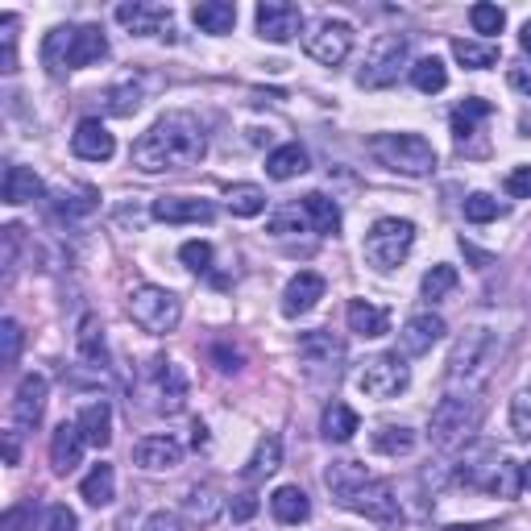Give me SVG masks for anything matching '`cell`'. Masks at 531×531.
Segmentation results:
<instances>
[{"label":"cell","mask_w":531,"mask_h":531,"mask_svg":"<svg viewBox=\"0 0 531 531\" xmlns=\"http://www.w3.org/2000/svg\"><path fill=\"white\" fill-rule=\"evenodd\" d=\"M440 337H444V320L432 316V312H419V316H411V320L403 324V332H399V349H403L407 357H424Z\"/></svg>","instance_id":"cell-19"},{"label":"cell","mask_w":531,"mask_h":531,"mask_svg":"<svg viewBox=\"0 0 531 531\" xmlns=\"http://www.w3.org/2000/svg\"><path fill=\"white\" fill-rule=\"evenodd\" d=\"M494 113V108L482 100V96H469V100H461V108L453 113V133H457V142H465V137L473 133V125L478 121H486Z\"/></svg>","instance_id":"cell-40"},{"label":"cell","mask_w":531,"mask_h":531,"mask_svg":"<svg viewBox=\"0 0 531 531\" xmlns=\"http://www.w3.org/2000/svg\"><path fill=\"white\" fill-rule=\"evenodd\" d=\"M307 59H316L320 67H341L353 50V25L349 21H320L312 34L303 38Z\"/></svg>","instance_id":"cell-11"},{"label":"cell","mask_w":531,"mask_h":531,"mask_svg":"<svg viewBox=\"0 0 531 531\" xmlns=\"http://www.w3.org/2000/svg\"><path fill=\"white\" fill-rule=\"evenodd\" d=\"M407 54H411V42L407 34H378L370 42V54H366V67L357 71V83L361 88H390L399 79V71L407 67Z\"/></svg>","instance_id":"cell-7"},{"label":"cell","mask_w":531,"mask_h":531,"mask_svg":"<svg viewBox=\"0 0 531 531\" xmlns=\"http://www.w3.org/2000/svg\"><path fill=\"white\" fill-rule=\"evenodd\" d=\"M270 511L278 523H307V515H312V502H307V494L299 486H278L270 494Z\"/></svg>","instance_id":"cell-28"},{"label":"cell","mask_w":531,"mask_h":531,"mask_svg":"<svg viewBox=\"0 0 531 531\" xmlns=\"http://www.w3.org/2000/svg\"><path fill=\"white\" fill-rule=\"evenodd\" d=\"M42 411H46V378L25 374L17 382V395H13V424L30 432V428L42 424Z\"/></svg>","instance_id":"cell-15"},{"label":"cell","mask_w":531,"mask_h":531,"mask_svg":"<svg viewBox=\"0 0 531 531\" xmlns=\"http://www.w3.org/2000/svg\"><path fill=\"white\" fill-rule=\"evenodd\" d=\"M42 531H79V519H75V511H71V507H63V502H54Z\"/></svg>","instance_id":"cell-49"},{"label":"cell","mask_w":531,"mask_h":531,"mask_svg":"<svg viewBox=\"0 0 531 531\" xmlns=\"http://www.w3.org/2000/svg\"><path fill=\"white\" fill-rule=\"evenodd\" d=\"M142 531H183V527H179V519H175L171 511H154V515L146 519Z\"/></svg>","instance_id":"cell-53"},{"label":"cell","mask_w":531,"mask_h":531,"mask_svg":"<svg viewBox=\"0 0 531 531\" xmlns=\"http://www.w3.org/2000/svg\"><path fill=\"white\" fill-rule=\"evenodd\" d=\"M453 287H457V270H453V266H444V262H440V266H432V270L424 274V283H419L424 299H432V303H436V299H444Z\"/></svg>","instance_id":"cell-42"},{"label":"cell","mask_w":531,"mask_h":531,"mask_svg":"<svg viewBox=\"0 0 531 531\" xmlns=\"http://www.w3.org/2000/svg\"><path fill=\"white\" fill-rule=\"evenodd\" d=\"M303 216H307V225H312L320 237L341 233V208H337V200H328L324 191L303 195Z\"/></svg>","instance_id":"cell-26"},{"label":"cell","mask_w":531,"mask_h":531,"mask_svg":"<svg viewBox=\"0 0 531 531\" xmlns=\"http://www.w3.org/2000/svg\"><path fill=\"white\" fill-rule=\"evenodd\" d=\"M0 345H5V366H17V357H21V324L17 320H5L0 324Z\"/></svg>","instance_id":"cell-48"},{"label":"cell","mask_w":531,"mask_h":531,"mask_svg":"<svg viewBox=\"0 0 531 531\" xmlns=\"http://www.w3.org/2000/svg\"><path fill=\"white\" fill-rule=\"evenodd\" d=\"M133 461H137V469H146V473L175 469L183 461V444L175 436H142L133 444Z\"/></svg>","instance_id":"cell-16"},{"label":"cell","mask_w":531,"mask_h":531,"mask_svg":"<svg viewBox=\"0 0 531 531\" xmlns=\"http://www.w3.org/2000/svg\"><path fill=\"white\" fill-rule=\"evenodd\" d=\"M341 507L357 511V515H366V519L378 523V527H399V523H403V511H399L395 490H390V482H378V478L361 482L353 494H345Z\"/></svg>","instance_id":"cell-10"},{"label":"cell","mask_w":531,"mask_h":531,"mask_svg":"<svg viewBox=\"0 0 531 531\" xmlns=\"http://www.w3.org/2000/svg\"><path fill=\"white\" fill-rule=\"evenodd\" d=\"M494 361H498V337L490 328H469L449 353V395H457V390L473 395L490 378Z\"/></svg>","instance_id":"cell-3"},{"label":"cell","mask_w":531,"mask_h":531,"mask_svg":"<svg viewBox=\"0 0 531 531\" xmlns=\"http://www.w3.org/2000/svg\"><path fill=\"white\" fill-rule=\"evenodd\" d=\"M104 54H108V38L100 25H59V30H50L42 42V63L50 75L92 67Z\"/></svg>","instance_id":"cell-2"},{"label":"cell","mask_w":531,"mask_h":531,"mask_svg":"<svg viewBox=\"0 0 531 531\" xmlns=\"http://www.w3.org/2000/svg\"><path fill=\"white\" fill-rule=\"evenodd\" d=\"M469 25H473V34L494 38V34H502V25H507V13H502L498 5H473L469 9Z\"/></svg>","instance_id":"cell-43"},{"label":"cell","mask_w":531,"mask_h":531,"mask_svg":"<svg viewBox=\"0 0 531 531\" xmlns=\"http://www.w3.org/2000/svg\"><path fill=\"white\" fill-rule=\"evenodd\" d=\"M283 465V444H278V436H262L258 440V449H254V457H249V465H245V478H270V473Z\"/></svg>","instance_id":"cell-34"},{"label":"cell","mask_w":531,"mask_h":531,"mask_svg":"<svg viewBox=\"0 0 531 531\" xmlns=\"http://www.w3.org/2000/svg\"><path fill=\"white\" fill-rule=\"evenodd\" d=\"M75 424H79L83 440H88V444H96V449H108V444H113V407H108L104 399L83 407Z\"/></svg>","instance_id":"cell-23"},{"label":"cell","mask_w":531,"mask_h":531,"mask_svg":"<svg viewBox=\"0 0 531 531\" xmlns=\"http://www.w3.org/2000/svg\"><path fill=\"white\" fill-rule=\"evenodd\" d=\"M79 494L92 502V507H108V502L117 498V473H113V465H92V473L79 482Z\"/></svg>","instance_id":"cell-32"},{"label":"cell","mask_w":531,"mask_h":531,"mask_svg":"<svg viewBox=\"0 0 531 531\" xmlns=\"http://www.w3.org/2000/svg\"><path fill=\"white\" fill-rule=\"evenodd\" d=\"M42 195V179L30 171V166H9L5 171V204L21 208V204H30Z\"/></svg>","instance_id":"cell-31"},{"label":"cell","mask_w":531,"mask_h":531,"mask_svg":"<svg viewBox=\"0 0 531 531\" xmlns=\"http://www.w3.org/2000/svg\"><path fill=\"white\" fill-rule=\"evenodd\" d=\"M299 357L312 370H324V374L337 378L341 374V361H345V345L332 337V332L316 328V332H303V337H299Z\"/></svg>","instance_id":"cell-13"},{"label":"cell","mask_w":531,"mask_h":531,"mask_svg":"<svg viewBox=\"0 0 531 531\" xmlns=\"http://www.w3.org/2000/svg\"><path fill=\"white\" fill-rule=\"evenodd\" d=\"M212 357H216V366L225 370V374L241 370V353H237V349H229V345H216V349H212Z\"/></svg>","instance_id":"cell-52"},{"label":"cell","mask_w":531,"mask_h":531,"mask_svg":"<svg viewBox=\"0 0 531 531\" xmlns=\"http://www.w3.org/2000/svg\"><path fill=\"white\" fill-rule=\"evenodd\" d=\"M208 154V133L191 113H166L158 117L142 137L133 142L129 158L142 175H162V171H187L200 166Z\"/></svg>","instance_id":"cell-1"},{"label":"cell","mask_w":531,"mask_h":531,"mask_svg":"<svg viewBox=\"0 0 531 531\" xmlns=\"http://www.w3.org/2000/svg\"><path fill=\"white\" fill-rule=\"evenodd\" d=\"M150 366H154V378H158V399H162V407L166 411H179L183 399H187V374L175 366V361H162V357H154Z\"/></svg>","instance_id":"cell-25"},{"label":"cell","mask_w":531,"mask_h":531,"mask_svg":"<svg viewBox=\"0 0 531 531\" xmlns=\"http://www.w3.org/2000/svg\"><path fill=\"white\" fill-rule=\"evenodd\" d=\"M150 212L162 225H208L216 216V208L208 200H191V195H162V200H154Z\"/></svg>","instance_id":"cell-14"},{"label":"cell","mask_w":531,"mask_h":531,"mask_svg":"<svg viewBox=\"0 0 531 531\" xmlns=\"http://www.w3.org/2000/svg\"><path fill=\"white\" fill-rule=\"evenodd\" d=\"M229 511H233V519H237V523H249V519H254V515H258V494H254V490H245V494H237Z\"/></svg>","instance_id":"cell-51"},{"label":"cell","mask_w":531,"mask_h":531,"mask_svg":"<svg viewBox=\"0 0 531 531\" xmlns=\"http://www.w3.org/2000/svg\"><path fill=\"white\" fill-rule=\"evenodd\" d=\"M79 357L88 361V366H96V370H104L108 366V349H104V328L88 316L79 324Z\"/></svg>","instance_id":"cell-36"},{"label":"cell","mask_w":531,"mask_h":531,"mask_svg":"<svg viewBox=\"0 0 531 531\" xmlns=\"http://www.w3.org/2000/svg\"><path fill=\"white\" fill-rule=\"evenodd\" d=\"M229 212L233 216H262L266 212V191L258 183H237V187H229Z\"/></svg>","instance_id":"cell-39"},{"label":"cell","mask_w":531,"mask_h":531,"mask_svg":"<svg viewBox=\"0 0 531 531\" xmlns=\"http://www.w3.org/2000/svg\"><path fill=\"white\" fill-rule=\"evenodd\" d=\"M129 316L137 328H146L154 332V337H166V332H175L179 320H183V303L175 291H166V287H137L129 295Z\"/></svg>","instance_id":"cell-6"},{"label":"cell","mask_w":531,"mask_h":531,"mask_svg":"<svg viewBox=\"0 0 531 531\" xmlns=\"http://www.w3.org/2000/svg\"><path fill=\"white\" fill-rule=\"evenodd\" d=\"M34 511L30 507H13L9 515H5V531H25V519H30Z\"/></svg>","instance_id":"cell-55"},{"label":"cell","mask_w":531,"mask_h":531,"mask_svg":"<svg viewBox=\"0 0 531 531\" xmlns=\"http://www.w3.org/2000/svg\"><path fill=\"white\" fill-rule=\"evenodd\" d=\"M320 299H324V278L316 270H299L287 283V291H283V316H291V320L307 316Z\"/></svg>","instance_id":"cell-18"},{"label":"cell","mask_w":531,"mask_h":531,"mask_svg":"<svg viewBox=\"0 0 531 531\" xmlns=\"http://www.w3.org/2000/svg\"><path fill=\"white\" fill-rule=\"evenodd\" d=\"M478 424H482V411L469 395H444L432 407L428 432H432V444H440V449H457V444H465L478 432Z\"/></svg>","instance_id":"cell-5"},{"label":"cell","mask_w":531,"mask_h":531,"mask_svg":"<svg viewBox=\"0 0 531 531\" xmlns=\"http://www.w3.org/2000/svg\"><path fill=\"white\" fill-rule=\"evenodd\" d=\"M0 42H5V71H17V17L5 13L0 17Z\"/></svg>","instance_id":"cell-47"},{"label":"cell","mask_w":531,"mask_h":531,"mask_svg":"<svg viewBox=\"0 0 531 531\" xmlns=\"http://www.w3.org/2000/svg\"><path fill=\"white\" fill-rule=\"evenodd\" d=\"M407 386H411V370H407V361L399 353H378L357 370V390L370 395V399H382V403L399 399Z\"/></svg>","instance_id":"cell-9"},{"label":"cell","mask_w":531,"mask_h":531,"mask_svg":"<svg viewBox=\"0 0 531 531\" xmlns=\"http://www.w3.org/2000/svg\"><path fill=\"white\" fill-rule=\"evenodd\" d=\"M142 108V92L133 88V83H125V88H113L108 92V113H117V117H129Z\"/></svg>","instance_id":"cell-46"},{"label":"cell","mask_w":531,"mask_h":531,"mask_svg":"<svg viewBox=\"0 0 531 531\" xmlns=\"http://www.w3.org/2000/svg\"><path fill=\"white\" fill-rule=\"evenodd\" d=\"M415 449V432L411 428H395V424H382L378 432H374V453H382V457H407Z\"/></svg>","instance_id":"cell-35"},{"label":"cell","mask_w":531,"mask_h":531,"mask_svg":"<svg viewBox=\"0 0 531 531\" xmlns=\"http://www.w3.org/2000/svg\"><path fill=\"white\" fill-rule=\"evenodd\" d=\"M507 195H515V200H531V166H515V171L507 175Z\"/></svg>","instance_id":"cell-50"},{"label":"cell","mask_w":531,"mask_h":531,"mask_svg":"<svg viewBox=\"0 0 531 531\" xmlns=\"http://www.w3.org/2000/svg\"><path fill=\"white\" fill-rule=\"evenodd\" d=\"M258 34L266 38V42H291L299 30H303V13H299V5H291V0H262L258 5Z\"/></svg>","instance_id":"cell-12"},{"label":"cell","mask_w":531,"mask_h":531,"mask_svg":"<svg viewBox=\"0 0 531 531\" xmlns=\"http://www.w3.org/2000/svg\"><path fill=\"white\" fill-rule=\"evenodd\" d=\"M361 482H370V469L366 465H357V461H332L328 469H324V486L332 490V498H345V494H353Z\"/></svg>","instance_id":"cell-29"},{"label":"cell","mask_w":531,"mask_h":531,"mask_svg":"<svg viewBox=\"0 0 531 531\" xmlns=\"http://www.w3.org/2000/svg\"><path fill=\"white\" fill-rule=\"evenodd\" d=\"M303 171H307V150H303L299 142L278 146V150L266 158V175L278 179V183H287V179H295V175H303Z\"/></svg>","instance_id":"cell-30"},{"label":"cell","mask_w":531,"mask_h":531,"mask_svg":"<svg viewBox=\"0 0 531 531\" xmlns=\"http://www.w3.org/2000/svg\"><path fill=\"white\" fill-rule=\"evenodd\" d=\"M523 490V465L519 461H498L494 478H490V494L498 498H515Z\"/></svg>","instance_id":"cell-41"},{"label":"cell","mask_w":531,"mask_h":531,"mask_svg":"<svg viewBox=\"0 0 531 531\" xmlns=\"http://www.w3.org/2000/svg\"><path fill=\"white\" fill-rule=\"evenodd\" d=\"M220 511H225V498H220L216 486H195V490L187 494V519H191V523L208 527Z\"/></svg>","instance_id":"cell-33"},{"label":"cell","mask_w":531,"mask_h":531,"mask_svg":"<svg viewBox=\"0 0 531 531\" xmlns=\"http://www.w3.org/2000/svg\"><path fill=\"white\" fill-rule=\"evenodd\" d=\"M511 88L531 92V71H527V67H515V71H511Z\"/></svg>","instance_id":"cell-56"},{"label":"cell","mask_w":531,"mask_h":531,"mask_svg":"<svg viewBox=\"0 0 531 531\" xmlns=\"http://www.w3.org/2000/svg\"><path fill=\"white\" fill-rule=\"evenodd\" d=\"M357 428H361L357 411H353L349 403H341V399H332V403L324 407V415H320V436L332 440V444H349V440L357 436Z\"/></svg>","instance_id":"cell-22"},{"label":"cell","mask_w":531,"mask_h":531,"mask_svg":"<svg viewBox=\"0 0 531 531\" xmlns=\"http://www.w3.org/2000/svg\"><path fill=\"white\" fill-rule=\"evenodd\" d=\"M415 245V225L399 216H382L374 220V229L366 233V262L378 270H395Z\"/></svg>","instance_id":"cell-8"},{"label":"cell","mask_w":531,"mask_h":531,"mask_svg":"<svg viewBox=\"0 0 531 531\" xmlns=\"http://www.w3.org/2000/svg\"><path fill=\"white\" fill-rule=\"evenodd\" d=\"M195 25H200L204 34H233L237 25V5H229V0H200V5L191 9Z\"/></svg>","instance_id":"cell-27"},{"label":"cell","mask_w":531,"mask_h":531,"mask_svg":"<svg viewBox=\"0 0 531 531\" xmlns=\"http://www.w3.org/2000/svg\"><path fill=\"white\" fill-rule=\"evenodd\" d=\"M5 461L17 465V432H9V440H5Z\"/></svg>","instance_id":"cell-58"},{"label":"cell","mask_w":531,"mask_h":531,"mask_svg":"<svg viewBox=\"0 0 531 531\" xmlns=\"http://www.w3.org/2000/svg\"><path fill=\"white\" fill-rule=\"evenodd\" d=\"M411 83L424 96H436V92H444V83H449V71H444V63L436 59V54H428V59H419L411 67Z\"/></svg>","instance_id":"cell-38"},{"label":"cell","mask_w":531,"mask_h":531,"mask_svg":"<svg viewBox=\"0 0 531 531\" xmlns=\"http://www.w3.org/2000/svg\"><path fill=\"white\" fill-rule=\"evenodd\" d=\"M179 262L191 270V274H208L212 270V245L208 241H187L179 249Z\"/></svg>","instance_id":"cell-45"},{"label":"cell","mask_w":531,"mask_h":531,"mask_svg":"<svg viewBox=\"0 0 531 531\" xmlns=\"http://www.w3.org/2000/svg\"><path fill=\"white\" fill-rule=\"evenodd\" d=\"M453 531H473V527H453Z\"/></svg>","instance_id":"cell-61"},{"label":"cell","mask_w":531,"mask_h":531,"mask_svg":"<svg viewBox=\"0 0 531 531\" xmlns=\"http://www.w3.org/2000/svg\"><path fill=\"white\" fill-rule=\"evenodd\" d=\"M502 212H507V208H502V204L494 200V195H486V191H473L469 200H465V220H473V225H486V220H498Z\"/></svg>","instance_id":"cell-44"},{"label":"cell","mask_w":531,"mask_h":531,"mask_svg":"<svg viewBox=\"0 0 531 531\" xmlns=\"http://www.w3.org/2000/svg\"><path fill=\"white\" fill-rule=\"evenodd\" d=\"M523 486H527V490H531V461H527V465H523Z\"/></svg>","instance_id":"cell-60"},{"label":"cell","mask_w":531,"mask_h":531,"mask_svg":"<svg viewBox=\"0 0 531 531\" xmlns=\"http://www.w3.org/2000/svg\"><path fill=\"white\" fill-rule=\"evenodd\" d=\"M117 21L129 34H171V9L166 5H121Z\"/></svg>","instance_id":"cell-20"},{"label":"cell","mask_w":531,"mask_h":531,"mask_svg":"<svg viewBox=\"0 0 531 531\" xmlns=\"http://www.w3.org/2000/svg\"><path fill=\"white\" fill-rule=\"evenodd\" d=\"M453 54H457V63L469 67V71H486L498 63V46L494 42H469V38H457L453 42Z\"/></svg>","instance_id":"cell-37"},{"label":"cell","mask_w":531,"mask_h":531,"mask_svg":"<svg viewBox=\"0 0 531 531\" xmlns=\"http://www.w3.org/2000/svg\"><path fill=\"white\" fill-rule=\"evenodd\" d=\"M191 444H195V449H208V428L200 424V419L191 424Z\"/></svg>","instance_id":"cell-57"},{"label":"cell","mask_w":531,"mask_h":531,"mask_svg":"<svg viewBox=\"0 0 531 531\" xmlns=\"http://www.w3.org/2000/svg\"><path fill=\"white\" fill-rule=\"evenodd\" d=\"M515 428H519V436H531V399L527 395L515 399Z\"/></svg>","instance_id":"cell-54"},{"label":"cell","mask_w":531,"mask_h":531,"mask_svg":"<svg viewBox=\"0 0 531 531\" xmlns=\"http://www.w3.org/2000/svg\"><path fill=\"white\" fill-rule=\"evenodd\" d=\"M71 150H75V158H83V162H108V158L117 154V142H113V133H108L96 117H88V121L75 125Z\"/></svg>","instance_id":"cell-17"},{"label":"cell","mask_w":531,"mask_h":531,"mask_svg":"<svg viewBox=\"0 0 531 531\" xmlns=\"http://www.w3.org/2000/svg\"><path fill=\"white\" fill-rule=\"evenodd\" d=\"M83 432H79V424H63L54 428V436H50V465H54V473H71L75 465H79V449H83Z\"/></svg>","instance_id":"cell-21"},{"label":"cell","mask_w":531,"mask_h":531,"mask_svg":"<svg viewBox=\"0 0 531 531\" xmlns=\"http://www.w3.org/2000/svg\"><path fill=\"white\" fill-rule=\"evenodd\" d=\"M519 46H523V54H531V21L523 25V34H519Z\"/></svg>","instance_id":"cell-59"},{"label":"cell","mask_w":531,"mask_h":531,"mask_svg":"<svg viewBox=\"0 0 531 531\" xmlns=\"http://www.w3.org/2000/svg\"><path fill=\"white\" fill-rule=\"evenodd\" d=\"M345 320H349V328L357 332V337H370V341L374 337H386V332H390V312H386V307L366 303V299H353Z\"/></svg>","instance_id":"cell-24"},{"label":"cell","mask_w":531,"mask_h":531,"mask_svg":"<svg viewBox=\"0 0 531 531\" xmlns=\"http://www.w3.org/2000/svg\"><path fill=\"white\" fill-rule=\"evenodd\" d=\"M370 154L386 171H399L411 179H424L436 171V150L428 137H419V133H378V137H370Z\"/></svg>","instance_id":"cell-4"}]
</instances>
